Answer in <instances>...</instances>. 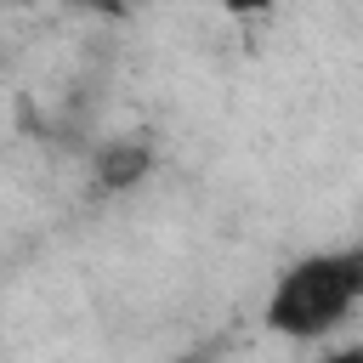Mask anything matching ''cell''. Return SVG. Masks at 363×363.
Segmentation results:
<instances>
[{
  "mask_svg": "<svg viewBox=\"0 0 363 363\" xmlns=\"http://www.w3.org/2000/svg\"><path fill=\"white\" fill-rule=\"evenodd\" d=\"M357 306H363V238L295 255L272 278L261 301V323L295 346H323L352 323Z\"/></svg>",
  "mask_w": 363,
  "mask_h": 363,
  "instance_id": "1",
  "label": "cell"
},
{
  "mask_svg": "<svg viewBox=\"0 0 363 363\" xmlns=\"http://www.w3.org/2000/svg\"><path fill=\"white\" fill-rule=\"evenodd\" d=\"M147 170H153V153L142 142H102L96 147V182L108 193H125V187L147 182Z\"/></svg>",
  "mask_w": 363,
  "mask_h": 363,
  "instance_id": "2",
  "label": "cell"
},
{
  "mask_svg": "<svg viewBox=\"0 0 363 363\" xmlns=\"http://www.w3.org/2000/svg\"><path fill=\"white\" fill-rule=\"evenodd\" d=\"M312 363H363V340H340V346H323Z\"/></svg>",
  "mask_w": 363,
  "mask_h": 363,
  "instance_id": "3",
  "label": "cell"
},
{
  "mask_svg": "<svg viewBox=\"0 0 363 363\" xmlns=\"http://www.w3.org/2000/svg\"><path fill=\"white\" fill-rule=\"evenodd\" d=\"M164 363H204L199 352H176V357H164Z\"/></svg>",
  "mask_w": 363,
  "mask_h": 363,
  "instance_id": "4",
  "label": "cell"
}]
</instances>
